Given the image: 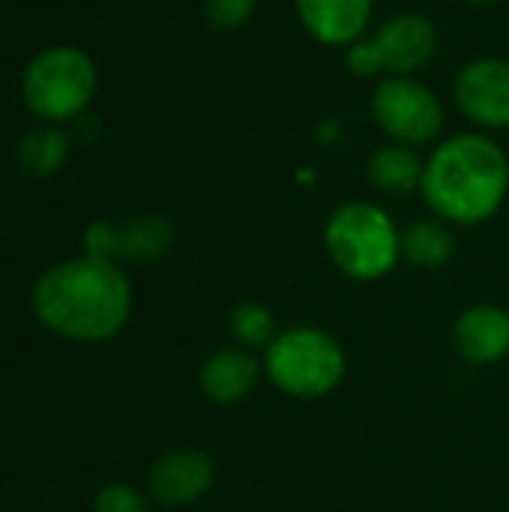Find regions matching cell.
<instances>
[{
	"mask_svg": "<svg viewBox=\"0 0 509 512\" xmlns=\"http://www.w3.org/2000/svg\"><path fill=\"white\" fill-rule=\"evenodd\" d=\"M315 180H318V171H315V168H309V165L297 168V183H300V186H309V183H315Z\"/></svg>",
	"mask_w": 509,
	"mask_h": 512,
	"instance_id": "22",
	"label": "cell"
},
{
	"mask_svg": "<svg viewBox=\"0 0 509 512\" xmlns=\"http://www.w3.org/2000/svg\"><path fill=\"white\" fill-rule=\"evenodd\" d=\"M300 27L327 48H348L375 21V0H294Z\"/></svg>",
	"mask_w": 509,
	"mask_h": 512,
	"instance_id": "9",
	"label": "cell"
},
{
	"mask_svg": "<svg viewBox=\"0 0 509 512\" xmlns=\"http://www.w3.org/2000/svg\"><path fill=\"white\" fill-rule=\"evenodd\" d=\"M267 381L291 399H324L348 372L339 339L321 327H291L276 333L261 357Z\"/></svg>",
	"mask_w": 509,
	"mask_h": 512,
	"instance_id": "4",
	"label": "cell"
},
{
	"mask_svg": "<svg viewBox=\"0 0 509 512\" xmlns=\"http://www.w3.org/2000/svg\"><path fill=\"white\" fill-rule=\"evenodd\" d=\"M216 483V465L204 450H171L150 468V492L165 507H189Z\"/></svg>",
	"mask_w": 509,
	"mask_h": 512,
	"instance_id": "10",
	"label": "cell"
},
{
	"mask_svg": "<svg viewBox=\"0 0 509 512\" xmlns=\"http://www.w3.org/2000/svg\"><path fill=\"white\" fill-rule=\"evenodd\" d=\"M420 195L432 216L453 228L495 219L509 195L507 147L480 129L441 138L426 156Z\"/></svg>",
	"mask_w": 509,
	"mask_h": 512,
	"instance_id": "1",
	"label": "cell"
},
{
	"mask_svg": "<svg viewBox=\"0 0 509 512\" xmlns=\"http://www.w3.org/2000/svg\"><path fill=\"white\" fill-rule=\"evenodd\" d=\"M96 90L93 60L69 45L39 54L24 75V99L33 114L45 120L78 117Z\"/></svg>",
	"mask_w": 509,
	"mask_h": 512,
	"instance_id": "6",
	"label": "cell"
},
{
	"mask_svg": "<svg viewBox=\"0 0 509 512\" xmlns=\"http://www.w3.org/2000/svg\"><path fill=\"white\" fill-rule=\"evenodd\" d=\"M330 264L351 282L387 279L402 261V228L375 201H345L324 225Z\"/></svg>",
	"mask_w": 509,
	"mask_h": 512,
	"instance_id": "3",
	"label": "cell"
},
{
	"mask_svg": "<svg viewBox=\"0 0 509 512\" xmlns=\"http://www.w3.org/2000/svg\"><path fill=\"white\" fill-rule=\"evenodd\" d=\"M456 231L450 222L429 216L417 219L402 231V261L420 270H441L456 255Z\"/></svg>",
	"mask_w": 509,
	"mask_h": 512,
	"instance_id": "14",
	"label": "cell"
},
{
	"mask_svg": "<svg viewBox=\"0 0 509 512\" xmlns=\"http://www.w3.org/2000/svg\"><path fill=\"white\" fill-rule=\"evenodd\" d=\"M453 348L468 366H495L509 354V312L492 303L465 309L453 324Z\"/></svg>",
	"mask_w": 509,
	"mask_h": 512,
	"instance_id": "11",
	"label": "cell"
},
{
	"mask_svg": "<svg viewBox=\"0 0 509 512\" xmlns=\"http://www.w3.org/2000/svg\"><path fill=\"white\" fill-rule=\"evenodd\" d=\"M384 78L387 75H420L438 54L441 33L435 21L423 12L405 9L393 12L369 30Z\"/></svg>",
	"mask_w": 509,
	"mask_h": 512,
	"instance_id": "8",
	"label": "cell"
},
{
	"mask_svg": "<svg viewBox=\"0 0 509 512\" xmlns=\"http://www.w3.org/2000/svg\"><path fill=\"white\" fill-rule=\"evenodd\" d=\"M66 153H69V141L60 129H33L21 138L15 150L18 165L33 177L54 174L66 162Z\"/></svg>",
	"mask_w": 509,
	"mask_h": 512,
	"instance_id": "16",
	"label": "cell"
},
{
	"mask_svg": "<svg viewBox=\"0 0 509 512\" xmlns=\"http://www.w3.org/2000/svg\"><path fill=\"white\" fill-rule=\"evenodd\" d=\"M369 114L390 141L414 150L438 144L447 126L441 96L417 75L378 78L375 90L369 93Z\"/></svg>",
	"mask_w": 509,
	"mask_h": 512,
	"instance_id": "5",
	"label": "cell"
},
{
	"mask_svg": "<svg viewBox=\"0 0 509 512\" xmlns=\"http://www.w3.org/2000/svg\"><path fill=\"white\" fill-rule=\"evenodd\" d=\"M33 309L60 336L105 342L123 330L132 309V288L114 261L84 255L51 267L36 282Z\"/></svg>",
	"mask_w": 509,
	"mask_h": 512,
	"instance_id": "2",
	"label": "cell"
},
{
	"mask_svg": "<svg viewBox=\"0 0 509 512\" xmlns=\"http://www.w3.org/2000/svg\"><path fill=\"white\" fill-rule=\"evenodd\" d=\"M93 512H147L144 495L129 483L102 486L93 498Z\"/></svg>",
	"mask_w": 509,
	"mask_h": 512,
	"instance_id": "19",
	"label": "cell"
},
{
	"mask_svg": "<svg viewBox=\"0 0 509 512\" xmlns=\"http://www.w3.org/2000/svg\"><path fill=\"white\" fill-rule=\"evenodd\" d=\"M423 165H426V159L414 147L387 141V144L375 147L372 156L366 159V177L378 192L411 195V192H420Z\"/></svg>",
	"mask_w": 509,
	"mask_h": 512,
	"instance_id": "13",
	"label": "cell"
},
{
	"mask_svg": "<svg viewBox=\"0 0 509 512\" xmlns=\"http://www.w3.org/2000/svg\"><path fill=\"white\" fill-rule=\"evenodd\" d=\"M174 246V225L159 213H147L114 225V258L123 261H156Z\"/></svg>",
	"mask_w": 509,
	"mask_h": 512,
	"instance_id": "15",
	"label": "cell"
},
{
	"mask_svg": "<svg viewBox=\"0 0 509 512\" xmlns=\"http://www.w3.org/2000/svg\"><path fill=\"white\" fill-rule=\"evenodd\" d=\"M453 102L480 132L509 129V57L483 54L468 60L453 78Z\"/></svg>",
	"mask_w": 509,
	"mask_h": 512,
	"instance_id": "7",
	"label": "cell"
},
{
	"mask_svg": "<svg viewBox=\"0 0 509 512\" xmlns=\"http://www.w3.org/2000/svg\"><path fill=\"white\" fill-rule=\"evenodd\" d=\"M468 6H477V9H489V6H498V3H504V0H465Z\"/></svg>",
	"mask_w": 509,
	"mask_h": 512,
	"instance_id": "23",
	"label": "cell"
},
{
	"mask_svg": "<svg viewBox=\"0 0 509 512\" xmlns=\"http://www.w3.org/2000/svg\"><path fill=\"white\" fill-rule=\"evenodd\" d=\"M315 138H318V144H324V147L336 144V141L342 138V123H339L336 117H324V120L315 126Z\"/></svg>",
	"mask_w": 509,
	"mask_h": 512,
	"instance_id": "21",
	"label": "cell"
},
{
	"mask_svg": "<svg viewBox=\"0 0 509 512\" xmlns=\"http://www.w3.org/2000/svg\"><path fill=\"white\" fill-rule=\"evenodd\" d=\"M261 360L246 348H222L210 354L198 372L204 396L216 405H237L249 399L261 381Z\"/></svg>",
	"mask_w": 509,
	"mask_h": 512,
	"instance_id": "12",
	"label": "cell"
},
{
	"mask_svg": "<svg viewBox=\"0 0 509 512\" xmlns=\"http://www.w3.org/2000/svg\"><path fill=\"white\" fill-rule=\"evenodd\" d=\"M258 0H204V18L213 30H243L255 18Z\"/></svg>",
	"mask_w": 509,
	"mask_h": 512,
	"instance_id": "18",
	"label": "cell"
},
{
	"mask_svg": "<svg viewBox=\"0 0 509 512\" xmlns=\"http://www.w3.org/2000/svg\"><path fill=\"white\" fill-rule=\"evenodd\" d=\"M345 66L354 78H384V69H381L378 51L369 33L345 48Z\"/></svg>",
	"mask_w": 509,
	"mask_h": 512,
	"instance_id": "20",
	"label": "cell"
},
{
	"mask_svg": "<svg viewBox=\"0 0 509 512\" xmlns=\"http://www.w3.org/2000/svg\"><path fill=\"white\" fill-rule=\"evenodd\" d=\"M228 330H231V339L237 348H246V351H264L273 339H276V321H273V312L264 306V303H255V300H243L231 309L228 315Z\"/></svg>",
	"mask_w": 509,
	"mask_h": 512,
	"instance_id": "17",
	"label": "cell"
}]
</instances>
